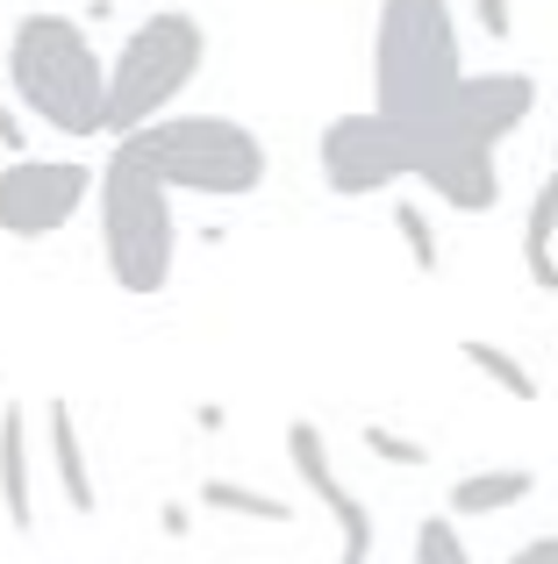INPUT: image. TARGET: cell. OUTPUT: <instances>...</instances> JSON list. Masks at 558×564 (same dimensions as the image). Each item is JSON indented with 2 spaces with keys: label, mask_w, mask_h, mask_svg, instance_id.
<instances>
[{
  "label": "cell",
  "mask_w": 558,
  "mask_h": 564,
  "mask_svg": "<svg viewBox=\"0 0 558 564\" xmlns=\"http://www.w3.org/2000/svg\"><path fill=\"white\" fill-rule=\"evenodd\" d=\"M551 151H558V137H551Z\"/></svg>",
  "instance_id": "cb8c5ba5"
},
{
  "label": "cell",
  "mask_w": 558,
  "mask_h": 564,
  "mask_svg": "<svg viewBox=\"0 0 558 564\" xmlns=\"http://www.w3.org/2000/svg\"><path fill=\"white\" fill-rule=\"evenodd\" d=\"M94 215H100V264H108L115 286L137 293V301L165 293L172 272H180V215H172V193L158 186L122 143H115L108 165H100Z\"/></svg>",
  "instance_id": "277c9868"
},
{
  "label": "cell",
  "mask_w": 558,
  "mask_h": 564,
  "mask_svg": "<svg viewBox=\"0 0 558 564\" xmlns=\"http://www.w3.org/2000/svg\"><path fill=\"white\" fill-rule=\"evenodd\" d=\"M416 564H473V551L459 543V522H451V514H422L416 522Z\"/></svg>",
  "instance_id": "d6986e66"
},
{
  "label": "cell",
  "mask_w": 558,
  "mask_h": 564,
  "mask_svg": "<svg viewBox=\"0 0 558 564\" xmlns=\"http://www.w3.org/2000/svg\"><path fill=\"white\" fill-rule=\"evenodd\" d=\"M473 22H480V36H494V43L516 36V8H508V0H473Z\"/></svg>",
  "instance_id": "ffe728a7"
},
{
  "label": "cell",
  "mask_w": 558,
  "mask_h": 564,
  "mask_svg": "<svg viewBox=\"0 0 558 564\" xmlns=\"http://www.w3.org/2000/svg\"><path fill=\"white\" fill-rule=\"evenodd\" d=\"M416 186L437 193L444 207H459V215H487L502 200V158L487 143L459 137V129H430V165H422Z\"/></svg>",
  "instance_id": "9c48e42d"
},
{
  "label": "cell",
  "mask_w": 558,
  "mask_h": 564,
  "mask_svg": "<svg viewBox=\"0 0 558 564\" xmlns=\"http://www.w3.org/2000/svg\"><path fill=\"white\" fill-rule=\"evenodd\" d=\"M451 0H379L373 14V108L408 129H444L465 94Z\"/></svg>",
  "instance_id": "7a4b0ae2"
},
{
  "label": "cell",
  "mask_w": 558,
  "mask_h": 564,
  "mask_svg": "<svg viewBox=\"0 0 558 564\" xmlns=\"http://www.w3.org/2000/svg\"><path fill=\"white\" fill-rule=\"evenodd\" d=\"M459 358H465V365H473V372H480V379H494V386H502V393H508V400H523V408H530V400H545V386H537V379H530V365H523V358H516V350H502V344H487V336H465V344H459Z\"/></svg>",
  "instance_id": "2e32d148"
},
{
  "label": "cell",
  "mask_w": 558,
  "mask_h": 564,
  "mask_svg": "<svg viewBox=\"0 0 558 564\" xmlns=\"http://www.w3.org/2000/svg\"><path fill=\"white\" fill-rule=\"evenodd\" d=\"M94 193H100V172L86 158H8L0 165V236L43 243L79 207H94Z\"/></svg>",
  "instance_id": "52a82bcc"
},
{
  "label": "cell",
  "mask_w": 558,
  "mask_h": 564,
  "mask_svg": "<svg viewBox=\"0 0 558 564\" xmlns=\"http://www.w3.org/2000/svg\"><path fill=\"white\" fill-rule=\"evenodd\" d=\"M508 564H558V529H551V536H530Z\"/></svg>",
  "instance_id": "7402d4cb"
},
{
  "label": "cell",
  "mask_w": 558,
  "mask_h": 564,
  "mask_svg": "<svg viewBox=\"0 0 558 564\" xmlns=\"http://www.w3.org/2000/svg\"><path fill=\"white\" fill-rule=\"evenodd\" d=\"M201 65H208V29H201V14H186V8L143 14L122 36L115 65H108V137L129 143L137 129L180 115V94L201 79Z\"/></svg>",
  "instance_id": "5b68a950"
},
{
  "label": "cell",
  "mask_w": 558,
  "mask_h": 564,
  "mask_svg": "<svg viewBox=\"0 0 558 564\" xmlns=\"http://www.w3.org/2000/svg\"><path fill=\"white\" fill-rule=\"evenodd\" d=\"M358 443L379 457V465H401V471H422V465H430V443L401 436V429H387V422H365V429H358Z\"/></svg>",
  "instance_id": "ac0fdd59"
},
{
  "label": "cell",
  "mask_w": 558,
  "mask_h": 564,
  "mask_svg": "<svg viewBox=\"0 0 558 564\" xmlns=\"http://www.w3.org/2000/svg\"><path fill=\"white\" fill-rule=\"evenodd\" d=\"M387 221H394V236L408 243V258H416V272H422V279H437V272H444V243H437V221H430V207H416V200L401 193V200L387 207Z\"/></svg>",
  "instance_id": "e0dca14e"
},
{
  "label": "cell",
  "mask_w": 558,
  "mask_h": 564,
  "mask_svg": "<svg viewBox=\"0 0 558 564\" xmlns=\"http://www.w3.org/2000/svg\"><path fill=\"white\" fill-rule=\"evenodd\" d=\"M186 522H194V514H186L180 500H165V508H158V529H165V536H186Z\"/></svg>",
  "instance_id": "603a6c76"
},
{
  "label": "cell",
  "mask_w": 558,
  "mask_h": 564,
  "mask_svg": "<svg viewBox=\"0 0 558 564\" xmlns=\"http://www.w3.org/2000/svg\"><path fill=\"white\" fill-rule=\"evenodd\" d=\"M523 264H530V286L558 293V172H545L530 193V215H523Z\"/></svg>",
  "instance_id": "5bb4252c"
},
{
  "label": "cell",
  "mask_w": 558,
  "mask_h": 564,
  "mask_svg": "<svg viewBox=\"0 0 558 564\" xmlns=\"http://www.w3.org/2000/svg\"><path fill=\"white\" fill-rule=\"evenodd\" d=\"M287 465H293V479L308 486V494L330 508V522H336V536H344V557L336 564H373V508H365L358 494H351L344 479H336V465H330V436H322L308 414H293L287 422Z\"/></svg>",
  "instance_id": "ba28073f"
},
{
  "label": "cell",
  "mask_w": 558,
  "mask_h": 564,
  "mask_svg": "<svg viewBox=\"0 0 558 564\" xmlns=\"http://www.w3.org/2000/svg\"><path fill=\"white\" fill-rule=\"evenodd\" d=\"M43 443H51V465H57V486H65L72 514H94L100 494H94V465H86V436H79V414H72L65 393L43 400Z\"/></svg>",
  "instance_id": "7c38bea8"
},
{
  "label": "cell",
  "mask_w": 558,
  "mask_h": 564,
  "mask_svg": "<svg viewBox=\"0 0 558 564\" xmlns=\"http://www.w3.org/2000/svg\"><path fill=\"white\" fill-rule=\"evenodd\" d=\"M8 94L22 100L29 122H43L65 143L108 137V65H100V51H94L79 14H57V8L14 14Z\"/></svg>",
  "instance_id": "6da1fadb"
},
{
  "label": "cell",
  "mask_w": 558,
  "mask_h": 564,
  "mask_svg": "<svg viewBox=\"0 0 558 564\" xmlns=\"http://www.w3.org/2000/svg\"><path fill=\"white\" fill-rule=\"evenodd\" d=\"M430 165V129H408L379 108L336 115L315 137V172L336 200H373V193H394L401 180H422Z\"/></svg>",
  "instance_id": "8992f818"
},
{
  "label": "cell",
  "mask_w": 558,
  "mask_h": 564,
  "mask_svg": "<svg viewBox=\"0 0 558 564\" xmlns=\"http://www.w3.org/2000/svg\"><path fill=\"white\" fill-rule=\"evenodd\" d=\"M0 151H14V158L29 151V115H14L8 100H0Z\"/></svg>",
  "instance_id": "44dd1931"
},
{
  "label": "cell",
  "mask_w": 558,
  "mask_h": 564,
  "mask_svg": "<svg viewBox=\"0 0 558 564\" xmlns=\"http://www.w3.org/2000/svg\"><path fill=\"white\" fill-rule=\"evenodd\" d=\"M530 115H537V79H530V72H473L444 129H459V137L502 151V143L516 137Z\"/></svg>",
  "instance_id": "30bf717a"
},
{
  "label": "cell",
  "mask_w": 558,
  "mask_h": 564,
  "mask_svg": "<svg viewBox=\"0 0 558 564\" xmlns=\"http://www.w3.org/2000/svg\"><path fill=\"white\" fill-rule=\"evenodd\" d=\"M0 514L14 522V536L36 529V465H29V414H22V400L0 408Z\"/></svg>",
  "instance_id": "8fae6325"
},
{
  "label": "cell",
  "mask_w": 558,
  "mask_h": 564,
  "mask_svg": "<svg viewBox=\"0 0 558 564\" xmlns=\"http://www.w3.org/2000/svg\"><path fill=\"white\" fill-rule=\"evenodd\" d=\"M201 508L208 514H237V522H266V529L293 522V500L258 494V486H237V479H201Z\"/></svg>",
  "instance_id": "9a60e30c"
},
{
  "label": "cell",
  "mask_w": 558,
  "mask_h": 564,
  "mask_svg": "<svg viewBox=\"0 0 558 564\" xmlns=\"http://www.w3.org/2000/svg\"><path fill=\"white\" fill-rule=\"evenodd\" d=\"M122 151L165 193H194V200H251L272 172L266 137L237 115H165L137 129Z\"/></svg>",
  "instance_id": "3957f363"
},
{
  "label": "cell",
  "mask_w": 558,
  "mask_h": 564,
  "mask_svg": "<svg viewBox=\"0 0 558 564\" xmlns=\"http://www.w3.org/2000/svg\"><path fill=\"white\" fill-rule=\"evenodd\" d=\"M530 494H537V471H530V465L465 471V479H451L444 514H451V522H480V514H508L516 500H530Z\"/></svg>",
  "instance_id": "4fadbf2b"
}]
</instances>
